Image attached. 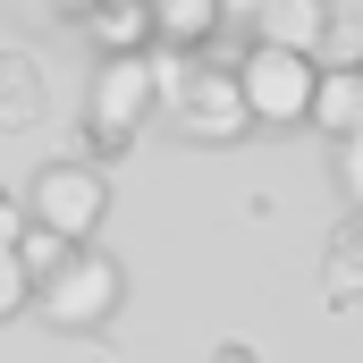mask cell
<instances>
[{"mask_svg": "<svg viewBox=\"0 0 363 363\" xmlns=\"http://www.w3.org/2000/svg\"><path fill=\"white\" fill-rule=\"evenodd\" d=\"M118 296H127V271H118V262L85 237V245H68L51 271L34 279L26 313H34L43 330H60V338H68V330H101V321L118 313Z\"/></svg>", "mask_w": 363, "mask_h": 363, "instance_id": "6da1fadb", "label": "cell"}, {"mask_svg": "<svg viewBox=\"0 0 363 363\" xmlns=\"http://www.w3.org/2000/svg\"><path fill=\"white\" fill-rule=\"evenodd\" d=\"M26 220L51 228V237H68V245H85L93 228L110 220V178L93 161H43L34 186H26Z\"/></svg>", "mask_w": 363, "mask_h": 363, "instance_id": "7a4b0ae2", "label": "cell"}, {"mask_svg": "<svg viewBox=\"0 0 363 363\" xmlns=\"http://www.w3.org/2000/svg\"><path fill=\"white\" fill-rule=\"evenodd\" d=\"M169 118H178V135H203V144H237V135L254 127L237 77H220V68H203V60H186L178 77H169Z\"/></svg>", "mask_w": 363, "mask_h": 363, "instance_id": "3957f363", "label": "cell"}, {"mask_svg": "<svg viewBox=\"0 0 363 363\" xmlns=\"http://www.w3.org/2000/svg\"><path fill=\"white\" fill-rule=\"evenodd\" d=\"M152 110V68H144V51H118V60H101V77H93V118H85V152H118L127 135H135V118Z\"/></svg>", "mask_w": 363, "mask_h": 363, "instance_id": "277c9868", "label": "cell"}, {"mask_svg": "<svg viewBox=\"0 0 363 363\" xmlns=\"http://www.w3.org/2000/svg\"><path fill=\"white\" fill-rule=\"evenodd\" d=\"M237 93H245V110H254V118L287 127V118H304V101H313V60H304V51H287V43H262V51L237 68Z\"/></svg>", "mask_w": 363, "mask_h": 363, "instance_id": "5b68a950", "label": "cell"}, {"mask_svg": "<svg viewBox=\"0 0 363 363\" xmlns=\"http://www.w3.org/2000/svg\"><path fill=\"white\" fill-rule=\"evenodd\" d=\"M43 110H51L43 60H34V51H0V135H26V127H43Z\"/></svg>", "mask_w": 363, "mask_h": 363, "instance_id": "8992f818", "label": "cell"}, {"mask_svg": "<svg viewBox=\"0 0 363 363\" xmlns=\"http://www.w3.org/2000/svg\"><path fill=\"white\" fill-rule=\"evenodd\" d=\"M304 118H313L321 135H355V127H363V68H330V77H313Z\"/></svg>", "mask_w": 363, "mask_h": 363, "instance_id": "52a82bcc", "label": "cell"}, {"mask_svg": "<svg viewBox=\"0 0 363 363\" xmlns=\"http://www.w3.org/2000/svg\"><path fill=\"white\" fill-rule=\"evenodd\" d=\"M313 51L330 68H355L363 60V0H313Z\"/></svg>", "mask_w": 363, "mask_h": 363, "instance_id": "ba28073f", "label": "cell"}, {"mask_svg": "<svg viewBox=\"0 0 363 363\" xmlns=\"http://www.w3.org/2000/svg\"><path fill=\"white\" fill-rule=\"evenodd\" d=\"M321 296L330 304H363V211L330 237V254H321Z\"/></svg>", "mask_w": 363, "mask_h": 363, "instance_id": "9c48e42d", "label": "cell"}, {"mask_svg": "<svg viewBox=\"0 0 363 363\" xmlns=\"http://www.w3.org/2000/svg\"><path fill=\"white\" fill-rule=\"evenodd\" d=\"M93 34H101V51L118 60V51H144V34H152V9L144 0H85Z\"/></svg>", "mask_w": 363, "mask_h": 363, "instance_id": "30bf717a", "label": "cell"}, {"mask_svg": "<svg viewBox=\"0 0 363 363\" xmlns=\"http://www.w3.org/2000/svg\"><path fill=\"white\" fill-rule=\"evenodd\" d=\"M144 9H152V34H169V43H194L211 26V0H144Z\"/></svg>", "mask_w": 363, "mask_h": 363, "instance_id": "8fae6325", "label": "cell"}, {"mask_svg": "<svg viewBox=\"0 0 363 363\" xmlns=\"http://www.w3.org/2000/svg\"><path fill=\"white\" fill-rule=\"evenodd\" d=\"M262 26H271V43H287V51H313V0H271Z\"/></svg>", "mask_w": 363, "mask_h": 363, "instance_id": "7c38bea8", "label": "cell"}, {"mask_svg": "<svg viewBox=\"0 0 363 363\" xmlns=\"http://www.w3.org/2000/svg\"><path fill=\"white\" fill-rule=\"evenodd\" d=\"M330 186H338L347 211H363V127H355V135H338V169H330Z\"/></svg>", "mask_w": 363, "mask_h": 363, "instance_id": "4fadbf2b", "label": "cell"}, {"mask_svg": "<svg viewBox=\"0 0 363 363\" xmlns=\"http://www.w3.org/2000/svg\"><path fill=\"white\" fill-rule=\"evenodd\" d=\"M9 245H17V262H26V279H43L51 262H60V254H68V237H51V228H17Z\"/></svg>", "mask_w": 363, "mask_h": 363, "instance_id": "5bb4252c", "label": "cell"}, {"mask_svg": "<svg viewBox=\"0 0 363 363\" xmlns=\"http://www.w3.org/2000/svg\"><path fill=\"white\" fill-rule=\"evenodd\" d=\"M26 296H34V279H26V262H17V245L0 237V321L26 313Z\"/></svg>", "mask_w": 363, "mask_h": 363, "instance_id": "9a60e30c", "label": "cell"}, {"mask_svg": "<svg viewBox=\"0 0 363 363\" xmlns=\"http://www.w3.org/2000/svg\"><path fill=\"white\" fill-rule=\"evenodd\" d=\"M211 363H262V355H254L245 338H220V347H211Z\"/></svg>", "mask_w": 363, "mask_h": 363, "instance_id": "2e32d148", "label": "cell"}, {"mask_svg": "<svg viewBox=\"0 0 363 363\" xmlns=\"http://www.w3.org/2000/svg\"><path fill=\"white\" fill-rule=\"evenodd\" d=\"M0 237H17V203H9V186H0Z\"/></svg>", "mask_w": 363, "mask_h": 363, "instance_id": "e0dca14e", "label": "cell"}, {"mask_svg": "<svg viewBox=\"0 0 363 363\" xmlns=\"http://www.w3.org/2000/svg\"><path fill=\"white\" fill-rule=\"evenodd\" d=\"M355 68H363V60H355Z\"/></svg>", "mask_w": 363, "mask_h": 363, "instance_id": "ac0fdd59", "label": "cell"}]
</instances>
